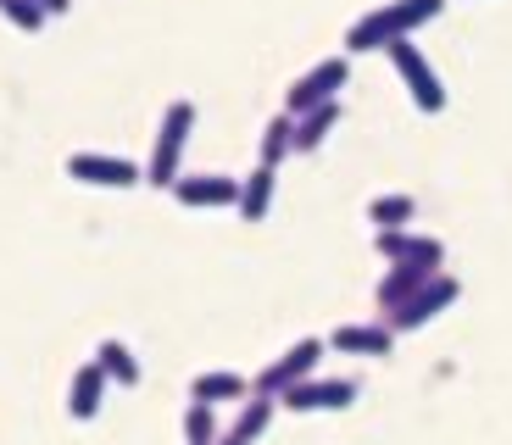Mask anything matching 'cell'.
<instances>
[{
    "instance_id": "6da1fadb",
    "label": "cell",
    "mask_w": 512,
    "mask_h": 445,
    "mask_svg": "<svg viewBox=\"0 0 512 445\" xmlns=\"http://www.w3.org/2000/svg\"><path fill=\"white\" fill-rule=\"evenodd\" d=\"M440 12H446V0H384V6L362 12L357 23L346 28V56L390 51L396 39H412L423 23H435Z\"/></svg>"
},
{
    "instance_id": "7a4b0ae2",
    "label": "cell",
    "mask_w": 512,
    "mask_h": 445,
    "mask_svg": "<svg viewBox=\"0 0 512 445\" xmlns=\"http://www.w3.org/2000/svg\"><path fill=\"white\" fill-rule=\"evenodd\" d=\"M190 134H195V101H167L162 123H156V140H151V162H145V184L151 190H173L179 184V162H184Z\"/></svg>"
},
{
    "instance_id": "3957f363",
    "label": "cell",
    "mask_w": 512,
    "mask_h": 445,
    "mask_svg": "<svg viewBox=\"0 0 512 445\" xmlns=\"http://www.w3.org/2000/svg\"><path fill=\"white\" fill-rule=\"evenodd\" d=\"M346 84H351V56H346V51H340V56H323V62H312L307 73L284 89V112H290V117H307V112H318V106L340 101V89H346Z\"/></svg>"
},
{
    "instance_id": "277c9868",
    "label": "cell",
    "mask_w": 512,
    "mask_h": 445,
    "mask_svg": "<svg viewBox=\"0 0 512 445\" xmlns=\"http://www.w3.org/2000/svg\"><path fill=\"white\" fill-rule=\"evenodd\" d=\"M323 351H329V340H318V334H307V340H295L284 356H273L268 368L251 379V395H268V401H279L284 390H295V384L318 379V362Z\"/></svg>"
},
{
    "instance_id": "5b68a950",
    "label": "cell",
    "mask_w": 512,
    "mask_h": 445,
    "mask_svg": "<svg viewBox=\"0 0 512 445\" xmlns=\"http://www.w3.org/2000/svg\"><path fill=\"white\" fill-rule=\"evenodd\" d=\"M390 67H396V78H401V89L412 95V106L418 112H446V84H440V73H435V62L423 56V45H412V39H396L390 45Z\"/></svg>"
},
{
    "instance_id": "8992f818",
    "label": "cell",
    "mask_w": 512,
    "mask_h": 445,
    "mask_svg": "<svg viewBox=\"0 0 512 445\" xmlns=\"http://www.w3.org/2000/svg\"><path fill=\"white\" fill-rule=\"evenodd\" d=\"M457 295H462V284L451 279V273H435V279L423 284L418 295H412L407 306H401V312H384V329L390 334H412V329H423V323H435L440 312H446V306H457Z\"/></svg>"
},
{
    "instance_id": "52a82bcc",
    "label": "cell",
    "mask_w": 512,
    "mask_h": 445,
    "mask_svg": "<svg viewBox=\"0 0 512 445\" xmlns=\"http://www.w3.org/2000/svg\"><path fill=\"white\" fill-rule=\"evenodd\" d=\"M67 178L95 184V190H134V184H145V167L128 162V156H106V151H73L67 156Z\"/></svg>"
},
{
    "instance_id": "ba28073f",
    "label": "cell",
    "mask_w": 512,
    "mask_h": 445,
    "mask_svg": "<svg viewBox=\"0 0 512 445\" xmlns=\"http://www.w3.org/2000/svg\"><path fill=\"white\" fill-rule=\"evenodd\" d=\"M373 251L384 256V262H412V267H429V273H446V240H435V234H412V229H384L373 234Z\"/></svg>"
},
{
    "instance_id": "9c48e42d",
    "label": "cell",
    "mask_w": 512,
    "mask_h": 445,
    "mask_svg": "<svg viewBox=\"0 0 512 445\" xmlns=\"http://www.w3.org/2000/svg\"><path fill=\"white\" fill-rule=\"evenodd\" d=\"M357 401V379H307L279 395L284 412H346Z\"/></svg>"
},
{
    "instance_id": "30bf717a",
    "label": "cell",
    "mask_w": 512,
    "mask_h": 445,
    "mask_svg": "<svg viewBox=\"0 0 512 445\" xmlns=\"http://www.w3.org/2000/svg\"><path fill=\"white\" fill-rule=\"evenodd\" d=\"M173 201L179 206H240V178L229 173H179V184H173Z\"/></svg>"
},
{
    "instance_id": "8fae6325",
    "label": "cell",
    "mask_w": 512,
    "mask_h": 445,
    "mask_svg": "<svg viewBox=\"0 0 512 445\" xmlns=\"http://www.w3.org/2000/svg\"><path fill=\"white\" fill-rule=\"evenodd\" d=\"M429 279H435L429 267L396 262V267H384V279L373 284V301H379V312H401V306H407V301H412V295H418Z\"/></svg>"
},
{
    "instance_id": "7c38bea8",
    "label": "cell",
    "mask_w": 512,
    "mask_h": 445,
    "mask_svg": "<svg viewBox=\"0 0 512 445\" xmlns=\"http://www.w3.org/2000/svg\"><path fill=\"white\" fill-rule=\"evenodd\" d=\"M329 351L340 356H390L396 351V334L384 329V323H340L329 334Z\"/></svg>"
},
{
    "instance_id": "4fadbf2b",
    "label": "cell",
    "mask_w": 512,
    "mask_h": 445,
    "mask_svg": "<svg viewBox=\"0 0 512 445\" xmlns=\"http://www.w3.org/2000/svg\"><path fill=\"white\" fill-rule=\"evenodd\" d=\"M106 373H101V362H84V368H73V384H67V418H78V423H90L95 412H101V401H106Z\"/></svg>"
},
{
    "instance_id": "5bb4252c",
    "label": "cell",
    "mask_w": 512,
    "mask_h": 445,
    "mask_svg": "<svg viewBox=\"0 0 512 445\" xmlns=\"http://www.w3.org/2000/svg\"><path fill=\"white\" fill-rule=\"evenodd\" d=\"M273 412H279V401H268V395H251V401H240V418L223 429L218 445H256L262 434H268Z\"/></svg>"
},
{
    "instance_id": "9a60e30c",
    "label": "cell",
    "mask_w": 512,
    "mask_h": 445,
    "mask_svg": "<svg viewBox=\"0 0 512 445\" xmlns=\"http://www.w3.org/2000/svg\"><path fill=\"white\" fill-rule=\"evenodd\" d=\"M273 184H279V167L256 162L251 173L240 178V206H234V212H240L245 223H262V217L273 212Z\"/></svg>"
},
{
    "instance_id": "2e32d148",
    "label": "cell",
    "mask_w": 512,
    "mask_h": 445,
    "mask_svg": "<svg viewBox=\"0 0 512 445\" xmlns=\"http://www.w3.org/2000/svg\"><path fill=\"white\" fill-rule=\"evenodd\" d=\"M190 401H206V407H218V401H251V384L229 368H212V373H195L190 379Z\"/></svg>"
},
{
    "instance_id": "e0dca14e",
    "label": "cell",
    "mask_w": 512,
    "mask_h": 445,
    "mask_svg": "<svg viewBox=\"0 0 512 445\" xmlns=\"http://www.w3.org/2000/svg\"><path fill=\"white\" fill-rule=\"evenodd\" d=\"M284 156H295V117L279 112L262 123V140H256V162L262 167H279Z\"/></svg>"
},
{
    "instance_id": "ac0fdd59",
    "label": "cell",
    "mask_w": 512,
    "mask_h": 445,
    "mask_svg": "<svg viewBox=\"0 0 512 445\" xmlns=\"http://www.w3.org/2000/svg\"><path fill=\"white\" fill-rule=\"evenodd\" d=\"M95 362H101V373H106L112 384H123V390H134V384L145 379V373H140V356L128 351L123 340H101V345H95Z\"/></svg>"
},
{
    "instance_id": "d6986e66",
    "label": "cell",
    "mask_w": 512,
    "mask_h": 445,
    "mask_svg": "<svg viewBox=\"0 0 512 445\" xmlns=\"http://www.w3.org/2000/svg\"><path fill=\"white\" fill-rule=\"evenodd\" d=\"M334 123H340V101L318 106V112H307V117H295V156H312V151H318V145L334 134Z\"/></svg>"
},
{
    "instance_id": "ffe728a7",
    "label": "cell",
    "mask_w": 512,
    "mask_h": 445,
    "mask_svg": "<svg viewBox=\"0 0 512 445\" xmlns=\"http://www.w3.org/2000/svg\"><path fill=\"white\" fill-rule=\"evenodd\" d=\"M412 217H418V201H412V195H401V190L373 195V201H368V223H373V234H384V229H407Z\"/></svg>"
},
{
    "instance_id": "44dd1931",
    "label": "cell",
    "mask_w": 512,
    "mask_h": 445,
    "mask_svg": "<svg viewBox=\"0 0 512 445\" xmlns=\"http://www.w3.org/2000/svg\"><path fill=\"white\" fill-rule=\"evenodd\" d=\"M223 440V429H218V418H212V407L206 401H190L184 407V445H218Z\"/></svg>"
},
{
    "instance_id": "7402d4cb",
    "label": "cell",
    "mask_w": 512,
    "mask_h": 445,
    "mask_svg": "<svg viewBox=\"0 0 512 445\" xmlns=\"http://www.w3.org/2000/svg\"><path fill=\"white\" fill-rule=\"evenodd\" d=\"M0 17H6L12 28H23V34H39V28L51 23V12L34 6V0H0Z\"/></svg>"
},
{
    "instance_id": "603a6c76",
    "label": "cell",
    "mask_w": 512,
    "mask_h": 445,
    "mask_svg": "<svg viewBox=\"0 0 512 445\" xmlns=\"http://www.w3.org/2000/svg\"><path fill=\"white\" fill-rule=\"evenodd\" d=\"M34 6H45L51 17H67V12H73V0H34Z\"/></svg>"
}]
</instances>
